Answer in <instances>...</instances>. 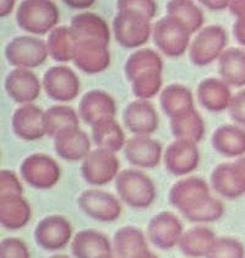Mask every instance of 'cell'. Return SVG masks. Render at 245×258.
Masks as SVG:
<instances>
[{
    "instance_id": "obj_25",
    "label": "cell",
    "mask_w": 245,
    "mask_h": 258,
    "mask_svg": "<svg viewBox=\"0 0 245 258\" xmlns=\"http://www.w3.org/2000/svg\"><path fill=\"white\" fill-rule=\"evenodd\" d=\"M163 60L160 53L152 48H141L129 55L124 66L127 79L132 83L149 74H162Z\"/></svg>"
},
{
    "instance_id": "obj_53",
    "label": "cell",
    "mask_w": 245,
    "mask_h": 258,
    "mask_svg": "<svg viewBox=\"0 0 245 258\" xmlns=\"http://www.w3.org/2000/svg\"><path fill=\"white\" fill-rule=\"evenodd\" d=\"M98 258H115V257H113V254H104V256L98 257Z\"/></svg>"
},
{
    "instance_id": "obj_29",
    "label": "cell",
    "mask_w": 245,
    "mask_h": 258,
    "mask_svg": "<svg viewBox=\"0 0 245 258\" xmlns=\"http://www.w3.org/2000/svg\"><path fill=\"white\" fill-rule=\"evenodd\" d=\"M91 134L92 140L98 149L118 153L124 149L127 144L124 131L115 118L99 120L91 127Z\"/></svg>"
},
{
    "instance_id": "obj_48",
    "label": "cell",
    "mask_w": 245,
    "mask_h": 258,
    "mask_svg": "<svg viewBox=\"0 0 245 258\" xmlns=\"http://www.w3.org/2000/svg\"><path fill=\"white\" fill-rule=\"evenodd\" d=\"M228 9L230 10V13L233 14V15L236 16H240L245 14V0H233V2H229V7H228Z\"/></svg>"
},
{
    "instance_id": "obj_6",
    "label": "cell",
    "mask_w": 245,
    "mask_h": 258,
    "mask_svg": "<svg viewBox=\"0 0 245 258\" xmlns=\"http://www.w3.org/2000/svg\"><path fill=\"white\" fill-rule=\"evenodd\" d=\"M48 55L47 42L35 36H18L5 47V58L15 68H37L47 60Z\"/></svg>"
},
{
    "instance_id": "obj_44",
    "label": "cell",
    "mask_w": 245,
    "mask_h": 258,
    "mask_svg": "<svg viewBox=\"0 0 245 258\" xmlns=\"http://www.w3.org/2000/svg\"><path fill=\"white\" fill-rule=\"evenodd\" d=\"M229 172L236 192L239 196H243L245 193V156L229 162Z\"/></svg>"
},
{
    "instance_id": "obj_4",
    "label": "cell",
    "mask_w": 245,
    "mask_h": 258,
    "mask_svg": "<svg viewBox=\"0 0 245 258\" xmlns=\"http://www.w3.org/2000/svg\"><path fill=\"white\" fill-rule=\"evenodd\" d=\"M190 31L172 16H163L153 25V43L167 57L177 58L183 55L190 47Z\"/></svg>"
},
{
    "instance_id": "obj_31",
    "label": "cell",
    "mask_w": 245,
    "mask_h": 258,
    "mask_svg": "<svg viewBox=\"0 0 245 258\" xmlns=\"http://www.w3.org/2000/svg\"><path fill=\"white\" fill-rule=\"evenodd\" d=\"M160 102L163 112L169 118H174L195 108L193 92L182 84H171L164 88L161 92Z\"/></svg>"
},
{
    "instance_id": "obj_40",
    "label": "cell",
    "mask_w": 245,
    "mask_h": 258,
    "mask_svg": "<svg viewBox=\"0 0 245 258\" xmlns=\"http://www.w3.org/2000/svg\"><path fill=\"white\" fill-rule=\"evenodd\" d=\"M206 258H245V249L236 238L218 237Z\"/></svg>"
},
{
    "instance_id": "obj_38",
    "label": "cell",
    "mask_w": 245,
    "mask_h": 258,
    "mask_svg": "<svg viewBox=\"0 0 245 258\" xmlns=\"http://www.w3.org/2000/svg\"><path fill=\"white\" fill-rule=\"evenodd\" d=\"M211 186H212L214 192H217L224 198L235 199L240 197L239 193L236 192L234 184H233L232 177H230L229 162H223V164H219L218 166L214 167L212 173H211Z\"/></svg>"
},
{
    "instance_id": "obj_35",
    "label": "cell",
    "mask_w": 245,
    "mask_h": 258,
    "mask_svg": "<svg viewBox=\"0 0 245 258\" xmlns=\"http://www.w3.org/2000/svg\"><path fill=\"white\" fill-rule=\"evenodd\" d=\"M167 15L183 24L191 32H199L204 25L205 16L202 10L190 0H173L167 3Z\"/></svg>"
},
{
    "instance_id": "obj_2",
    "label": "cell",
    "mask_w": 245,
    "mask_h": 258,
    "mask_svg": "<svg viewBox=\"0 0 245 258\" xmlns=\"http://www.w3.org/2000/svg\"><path fill=\"white\" fill-rule=\"evenodd\" d=\"M59 18L57 4L48 0H25L16 13L19 27L32 35L51 33L59 22Z\"/></svg>"
},
{
    "instance_id": "obj_1",
    "label": "cell",
    "mask_w": 245,
    "mask_h": 258,
    "mask_svg": "<svg viewBox=\"0 0 245 258\" xmlns=\"http://www.w3.org/2000/svg\"><path fill=\"white\" fill-rule=\"evenodd\" d=\"M119 198L135 209L149 208L156 199V186L151 177L138 169L121 170L115 178Z\"/></svg>"
},
{
    "instance_id": "obj_10",
    "label": "cell",
    "mask_w": 245,
    "mask_h": 258,
    "mask_svg": "<svg viewBox=\"0 0 245 258\" xmlns=\"http://www.w3.org/2000/svg\"><path fill=\"white\" fill-rule=\"evenodd\" d=\"M80 209L87 217L102 223L115 221L121 214V204L112 193L102 189H87L77 199Z\"/></svg>"
},
{
    "instance_id": "obj_19",
    "label": "cell",
    "mask_w": 245,
    "mask_h": 258,
    "mask_svg": "<svg viewBox=\"0 0 245 258\" xmlns=\"http://www.w3.org/2000/svg\"><path fill=\"white\" fill-rule=\"evenodd\" d=\"M70 29L77 43L90 42L109 46L110 30L107 21L94 13H80L72 18Z\"/></svg>"
},
{
    "instance_id": "obj_36",
    "label": "cell",
    "mask_w": 245,
    "mask_h": 258,
    "mask_svg": "<svg viewBox=\"0 0 245 258\" xmlns=\"http://www.w3.org/2000/svg\"><path fill=\"white\" fill-rule=\"evenodd\" d=\"M80 116L70 106L55 105L46 111L47 136L53 139L61 132L80 127Z\"/></svg>"
},
{
    "instance_id": "obj_52",
    "label": "cell",
    "mask_w": 245,
    "mask_h": 258,
    "mask_svg": "<svg viewBox=\"0 0 245 258\" xmlns=\"http://www.w3.org/2000/svg\"><path fill=\"white\" fill-rule=\"evenodd\" d=\"M49 258H70V257L66 256V254H54V256H51Z\"/></svg>"
},
{
    "instance_id": "obj_8",
    "label": "cell",
    "mask_w": 245,
    "mask_h": 258,
    "mask_svg": "<svg viewBox=\"0 0 245 258\" xmlns=\"http://www.w3.org/2000/svg\"><path fill=\"white\" fill-rule=\"evenodd\" d=\"M120 172V161L115 153L104 149L92 150L81 164L83 179L92 186H104Z\"/></svg>"
},
{
    "instance_id": "obj_13",
    "label": "cell",
    "mask_w": 245,
    "mask_h": 258,
    "mask_svg": "<svg viewBox=\"0 0 245 258\" xmlns=\"http://www.w3.org/2000/svg\"><path fill=\"white\" fill-rule=\"evenodd\" d=\"M11 127L16 137L27 142L38 140L47 136L46 111L33 103L22 105L15 109Z\"/></svg>"
},
{
    "instance_id": "obj_26",
    "label": "cell",
    "mask_w": 245,
    "mask_h": 258,
    "mask_svg": "<svg viewBox=\"0 0 245 258\" xmlns=\"http://www.w3.org/2000/svg\"><path fill=\"white\" fill-rule=\"evenodd\" d=\"M32 217L29 202L22 196L0 198V224L8 230L25 228Z\"/></svg>"
},
{
    "instance_id": "obj_11",
    "label": "cell",
    "mask_w": 245,
    "mask_h": 258,
    "mask_svg": "<svg viewBox=\"0 0 245 258\" xmlns=\"http://www.w3.org/2000/svg\"><path fill=\"white\" fill-rule=\"evenodd\" d=\"M72 236L71 223L63 215L43 218L35 229V241L46 251H58L69 245Z\"/></svg>"
},
{
    "instance_id": "obj_21",
    "label": "cell",
    "mask_w": 245,
    "mask_h": 258,
    "mask_svg": "<svg viewBox=\"0 0 245 258\" xmlns=\"http://www.w3.org/2000/svg\"><path fill=\"white\" fill-rule=\"evenodd\" d=\"M210 187L204 178L190 176L177 181L169 190V203L180 213L200 199L210 196Z\"/></svg>"
},
{
    "instance_id": "obj_50",
    "label": "cell",
    "mask_w": 245,
    "mask_h": 258,
    "mask_svg": "<svg viewBox=\"0 0 245 258\" xmlns=\"http://www.w3.org/2000/svg\"><path fill=\"white\" fill-rule=\"evenodd\" d=\"M66 5L75 8V9H86L93 5V0H83V2H72V0H66Z\"/></svg>"
},
{
    "instance_id": "obj_15",
    "label": "cell",
    "mask_w": 245,
    "mask_h": 258,
    "mask_svg": "<svg viewBox=\"0 0 245 258\" xmlns=\"http://www.w3.org/2000/svg\"><path fill=\"white\" fill-rule=\"evenodd\" d=\"M163 161L169 173L186 176L199 166L200 153L194 143L175 139L164 150Z\"/></svg>"
},
{
    "instance_id": "obj_24",
    "label": "cell",
    "mask_w": 245,
    "mask_h": 258,
    "mask_svg": "<svg viewBox=\"0 0 245 258\" xmlns=\"http://www.w3.org/2000/svg\"><path fill=\"white\" fill-rule=\"evenodd\" d=\"M74 64L86 74H98L104 72L110 64L108 46L90 42L77 43Z\"/></svg>"
},
{
    "instance_id": "obj_14",
    "label": "cell",
    "mask_w": 245,
    "mask_h": 258,
    "mask_svg": "<svg viewBox=\"0 0 245 258\" xmlns=\"http://www.w3.org/2000/svg\"><path fill=\"white\" fill-rule=\"evenodd\" d=\"M4 88L11 100L20 105H27L40 97L43 86L31 69L15 68L5 78Z\"/></svg>"
},
{
    "instance_id": "obj_49",
    "label": "cell",
    "mask_w": 245,
    "mask_h": 258,
    "mask_svg": "<svg viewBox=\"0 0 245 258\" xmlns=\"http://www.w3.org/2000/svg\"><path fill=\"white\" fill-rule=\"evenodd\" d=\"M14 7H15V2L14 0H3L0 2V16L4 18L8 16L13 11Z\"/></svg>"
},
{
    "instance_id": "obj_39",
    "label": "cell",
    "mask_w": 245,
    "mask_h": 258,
    "mask_svg": "<svg viewBox=\"0 0 245 258\" xmlns=\"http://www.w3.org/2000/svg\"><path fill=\"white\" fill-rule=\"evenodd\" d=\"M162 74H149L132 81L134 96L138 100H147L155 97L162 88Z\"/></svg>"
},
{
    "instance_id": "obj_30",
    "label": "cell",
    "mask_w": 245,
    "mask_h": 258,
    "mask_svg": "<svg viewBox=\"0 0 245 258\" xmlns=\"http://www.w3.org/2000/svg\"><path fill=\"white\" fill-rule=\"evenodd\" d=\"M216 240L217 237L211 229L206 226H195L184 232L178 246L186 257L206 258Z\"/></svg>"
},
{
    "instance_id": "obj_3",
    "label": "cell",
    "mask_w": 245,
    "mask_h": 258,
    "mask_svg": "<svg viewBox=\"0 0 245 258\" xmlns=\"http://www.w3.org/2000/svg\"><path fill=\"white\" fill-rule=\"evenodd\" d=\"M113 20V33L116 42L125 48H139L144 46L152 36L151 20L138 11L116 8Z\"/></svg>"
},
{
    "instance_id": "obj_23",
    "label": "cell",
    "mask_w": 245,
    "mask_h": 258,
    "mask_svg": "<svg viewBox=\"0 0 245 258\" xmlns=\"http://www.w3.org/2000/svg\"><path fill=\"white\" fill-rule=\"evenodd\" d=\"M71 252L75 258H98L112 254L113 243L102 232L86 229L77 232L71 240Z\"/></svg>"
},
{
    "instance_id": "obj_28",
    "label": "cell",
    "mask_w": 245,
    "mask_h": 258,
    "mask_svg": "<svg viewBox=\"0 0 245 258\" xmlns=\"http://www.w3.org/2000/svg\"><path fill=\"white\" fill-rule=\"evenodd\" d=\"M218 74L229 86H245V49L227 48L218 58Z\"/></svg>"
},
{
    "instance_id": "obj_37",
    "label": "cell",
    "mask_w": 245,
    "mask_h": 258,
    "mask_svg": "<svg viewBox=\"0 0 245 258\" xmlns=\"http://www.w3.org/2000/svg\"><path fill=\"white\" fill-rule=\"evenodd\" d=\"M183 217L191 223H212L224 214V207L219 199L207 196L182 212Z\"/></svg>"
},
{
    "instance_id": "obj_9",
    "label": "cell",
    "mask_w": 245,
    "mask_h": 258,
    "mask_svg": "<svg viewBox=\"0 0 245 258\" xmlns=\"http://www.w3.org/2000/svg\"><path fill=\"white\" fill-rule=\"evenodd\" d=\"M42 86L49 99L59 102L75 100L81 89L76 73L66 66L51 67L44 73Z\"/></svg>"
},
{
    "instance_id": "obj_33",
    "label": "cell",
    "mask_w": 245,
    "mask_h": 258,
    "mask_svg": "<svg viewBox=\"0 0 245 258\" xmlns=\"http://www.w3.org/2000/svg\"><path fill=\"white\" fill-rule=\"evenodd\" d=\"M171 131L177 140L197 144L205 134V122L201 114L193 108L180 116L171 118Z\"/></svg>"
},
{
    "instance_id": "obj_17",
    "label": "cell",
    "mask_w": 245,
    "mask_h": 258,
    "mask_svg": "<svg viewBox=\"0 0 245 258\" xmlns=\"http://www.w3.org/2000/svg\"><path fill=\"white\" fill-rule=\"evenodd\" d=\"M122 122L135 136H150L158 128V113L150 101L136 99L125 107Z\"/></svg>"
},
{
    "instance_id": "obj_43",
    "label": "cell",
    "mask_w": 245,
    "mask_h": 258,
    "mask_svg": "<svg viewBox=\"0 0 245 258\" xmlns=\"http://www.w3.org/2000/svg\"><path fill=\"white\" fill-rule=\"evenodd\" d=\"M116 8H127L143 14L147 19L152 20L157 13V3L153 0H120L116 3Z\"/></svg>"
},
{
    "instance_id": "obj_27",
    "label": "cell",
    "mask_w": 245,
    "mask_h": 258,
    "mask_svg": "<svg viewBox=\"0 0 245 258\" xmlns=\"http://www.w3.org/2000/svg\"><path fill=\"white\" fill-rule=\"evenodd\" d=\"M211 143L217 153L227 158L241 156L245 154V129L234 124H223L213 132Z\"/></svg>"
},
{
    "instance_id": "obj_22",
    "label": "cell",
    "mask_w": 245,
    "mask_h": 258,
    "mask_svg": "<svg viewBox=\"0 0 245 258\" xmlns=\"http://www.w3.org/2000/svg\"><path fill=\"white\" fill-rule=\"evenodd\" d=\"M230 86L218 78H206L200 81L196 99L200 105L210 112H222L229 108L232 101Z\"/></svg>"
},
{
    "instance_id": "obj_32",
    "label": "cell",
    "mask_w": 245,
    "mask_h": 258,
    "mask_svg": "<svg viewBox=\"0 0 245 258\" xmlns=\"http://www.w3.org/2000/svg\"><path fill=\"white\" fill-rule=\"evenodd\" d=\"M113 248L119 258H135L149 251L146 236L136 226H122L114 234Z\"/></svg>"
},
{
    "instance_id": "obj_46",
    "label": "cell",
    "mask_w": 245,
    "mask_h": 258,
    "mask_svg": "<svg viewBox=\"0 0 245 258\" xmlns=\"http://www.w3.org/2000/svg\"><path fill=\"white\" fill-rule=\"evenodd\" d=\"M233 35L236 42L245 47V14L238 16L233 25Z\"/></svg>"
},
{
    "instance_id": "obj_18",
    "label": "cell",
    "mask_w": 245,
    "mask_h": 258,
    "mask_svg": "<svg viewBox=\"0 0 245 258\" xmlns=\"http://www.w3.org/2000/svg\"><path fill=\"white\" fill-rule=\"evenodd\" d=\"M115 101L104 90L93 89L80 100L79 116L86 124L94 125L105 118H115Z\"/></svg>"
},
{
    "instance_id": "obj_51",
    "label": "cell",
    "mask_w": 245,
    "mask_h": 258,
    "mask_svg": "<svg viewBox=\"0 0 245 258\" xmlns=\"http://www.w3.org/2000/svg\"><path fill=\"white\" fill-rule=\"evenodd\" d=\"M135 258H158L157 256H156L155 253H152L151 251H146L144 252V253L139 254V256H136Z\"/></svg>"
},
{
    "instance_id": "obj_45",
    "label": "cell",
    "mask_w": 245,
    "mask_h": 258,
    "mask_svg": "<svg viewBox=\"0 0 245 258\" xmlns=\"http://www.w3.org/2000/svg\"><path fill=\"white\" fill-rule=\"evenodd\" d=\"M228 111L230 118L245 127V89L233 95Z\"/></svg>"
},
{
    "instance_id": "obj_5",
    "label": "cell",
    "mask_w": 245,
    "mask_h": 258,
    "mask_svg": "<svg viewBox=\"0 0 245 258\" xmlns=\"http://www.w3.org/2000/svg\"><path fill=\"white\" fill-rule=\"evenodd\" d=\"M228 43L227 31L219 25L202 27L191 41L189 58L197 67H205L218 59Z\"/></svg>"
},
{
    "instance_id": "obj_16",
    "label": "cell",
    "mask_w": 245,
    "mask_h": 258,
    "mask_svg": "<svg viewBox=\"0 0 245 258\" xmlns=\"http://www.w3.org/2000/svg\"><path fill=\"white\" fill-rule=\"evenodd\" d=\"M124 155L134 166L153 169L160 165L163 156V148L158 140L150 136H135L127 140Z\"/></svg>"
},
{
    "instance_id": "obj_34",
    "label": "cell",
    "mask_w": 245,
    "mask_h": 258,
    "mask_svg": "<svg viewBox=\"0 0 245 258\" xmlns=\"http://www.w3.org/2000/svg\"><path fill=\"white\" fill-rule=\"evenodd\" d=\"M77 41L70 26H58L52 31L47 38V48L49 55L54 60L74 61Z\"/></svg>"
},
{
    "instance_id": "obj_42",
    "label": "cell",
    "mask_w": 245,
    "mask_h": 258,
    "mask_svg": "<svg viewBox=\"0 0 245 258\" xmlns=\"http://www.w3.org/2000/svg\"><path fill=\"white\" fill-rule=\"evenodd\" d=\"M24 187L20 178L14 171H0V198L13 197V196H22Z\"/></svg>"
},
{
    "instance_id": "obj_41",
    "label": "cell",
    "mask_w": 245,
    "mask_h": 258,
    "mask_svg": "<svg viewBox=\"0 0 245 258\" xmlns=\"http://www.w3.org/2000/svg\"><path fill=\"white\" fill-rule=\"evenodd\" d=\"M0 258H31V253L20 238L7 237L0 242Z\"/></svg>"
},
{
    "instance_id": "obj_12",
    "label": "cell",
    "mask_w": 245,
    "mask_h": 258,
    "mask_svg": "<svg viewBox=\"0 0 245 258\" xmlns=\"http://www.w3.org/2000/svg\"><path fill=\"white\" fill-rule=\"evenodd\" d=\"M183 234V223L171 212L158 213L147 225V237L161 249H171L179 245Z\"/></svg>"
},
{
    "instance_id": "obj_20",
    "label": "cell",
    "mask_w": 245,
    "mask_h": 258,
    "mask_svg": "<svg viewBox=\"0 0 245 258\" xmlns=\"http://www.w3.org/2000/svg\"><path fill=\"white\" fill-rule=\"evenodd\" d=\"M57 155L65 161H83L91 153V139L81 128H70L54 138Z\"/></svg>"
},
{
    "instance_id": "obj_47",
    "label": "cell",
    "mask_w": 245,
    "mask_h": 258,
    "mask_svg": "<svg viewBox=\"0 0 245 258\" xmlns=\"http://www.w3.org/2000/svg\"><path fill=\"white\" fill-rule=\"evenodd\" d=\"M200 3L207 8V9L217 11L224 10L229 7V2H227V0H202Z\"/></svg>"
},
{
    "instance_id": "obj_7",
    "label": "cell",
    "mask_w": 245,
    "mask_h": 258,
    "mask_svg": "<svg viewBox=\"0 0 245 258\" xmlns=\"http://www.w3.org/2000/svg\"><path fill=\"white\" fill-rule=\"evenodd\" d=\"M22 179L36 189H49L59 182L61 170L59 164L46 154H32L20 166Z\"/></svg>"
}]
</instances>
